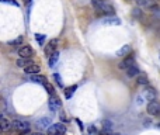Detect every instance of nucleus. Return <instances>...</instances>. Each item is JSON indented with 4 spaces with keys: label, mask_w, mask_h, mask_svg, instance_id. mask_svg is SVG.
Here are the masks:
<instances>
[{
    "label": "nucleus",
    "mask_w": 160,
    "mask_h": 135,
    "mask_svg": "<svg viewBox=\"0 0 160 135\" xmlns=\"http://www.w3.org/2000/svg\"><path fill=\"white\" fill-rule=\"evenodd\" d=\"M156 6H157V1L156 0H148V3H146V9H149V10H152V9H155Z\"/></svg>",
    "instance_id": "obj_24"
},
{
    "label": "nucleus",
    "mask_w": 160,
    "mask_h": 135,
    "mask_svg": "<svg viewBox=\"0 0 160 135\" xmlns=\"http://www.w3.org/2000/svg\"><path fill=\"white\" fill-rule=\"evenodd\" d=\"M76 89H77V86H70V87H68V89H66V90H65V96H66V99H70L72 97V94H73V93H75V90Z\"/></svg>",
    "instance_id": "obj_21"
},
{
    "label": "nucleus",
    "mask_w": 160,
    "mask_h": 135,
    "mask_svg": "<svg viewBox=\"0 0 160 135\" xmlns=\"http://www.w3.org/2000/svg\"><path fill=\"white\" fill-rule=\"evenodd\" d=\"M101 24L104 26H119L121 24V20L118 17H114V16H107V17H103L100 20Z\"/></svg>",
    "instance_id": "obj_6"
},
{
    "label": "nucleus",
    "mask_w": 160,
    "mask_h": 135,
    "mask_svg": "<svg viewBox=\"0 0 160 135\" xmlns=\"http://www.w3.org/2000/svg\"><path fill=\"white\" fill-rule=\"evenodd\" d=\"M129 52H131V45H124L117 51V56H128Z\"/></svg>",
    "instance_id": "obj_17"
},
{
    "label": "nucleus",
    "mask_w": 160,
    "mask_h": 135,
    "mask_svg": "<svg viewBox=\"0 0 160 135\" xmlns=\"http://www.w3.org/2000/svg\"><path fill=\"white\" fill-rule=\"evenodd\" d=\"M35 38H37V41L39 42V45H44V42H45V35L44 34H35Z\"/></svg>",
    "instance_id": "obj_25"
},
{
    "label": "nucleus",
    "mask_w": 160,
    "mask_h": 135,
    "mask_svg": "<svg viewBox=\"0 0 160 135\" xmlns=\"http://www.w3.org/2000/svg\"><path fill=\"white\" fill-rule=\"evenodd\" d=\"M32 65V61L31 58H20L17 61V66L18 68H28V66Z\"/></svg>",
    "instance_id": "obj_13"
},
{
    "label": "nucleus",
    "mask_w": 160,
    "mask_h": 135,
    "mask_svg": "<svg viewBox=\"0 0 160 135\" xmlns=\"http://www.w3.org/2000/svg\"><path fill=\"white\" fill-rule=\"evenodd\" d=\"M18 55L21 58H31L32 55H34V49L30 45H24V47H21V48L18 49Z\"/></svg>",
    "instance_id": "obj_8"
},
{
    "label": "nucleus",
    "mask_w": 160,
    "mask_h": 135,
    "mask_svg": "<svg viewBox=\"0 0 160 135\" xmlns=\"http://www.w3.org/2000/svg\"><path fill=\"white\" fill-rule=\"evenodd\" d=\"M24 1H27V3H28V1H31V0H24Z\"/></svg>",
    "instance_id": "obj_35"
},
{
    "label": "nucleus",
    "mask_w": 160,
    "mask_h": 135,
    "mask_svg": "<svg viewBox=\"0 0 160 135\" xmlns=\"http://www.w3.org/2000/svg\"><path fill=\"white\" fill-rule=\"evenodd\" d=\"M0 123H1V130H3V131H9L11 128V121H9V118L4 117V115H1Z\"/></svg>",
    "instance_id": "obj_18"
},
{
    "label": "nucleus",
    "mask_w": 160,
    "mask_h": 135,
    "mask_svg": "<svg viewBox=\"0 0 160 135\" xmlns=\"http://www.w3.org/2000/svg\"><path fill=\"white\" fill-rule=\"evenodd\" d=\"M60 118L63 120V121H65V120H66V117H65V114H63V113H60Z\"/></svg>",
    "instance_id": "obj_33"
},
{
    "label": "nucleus",
    "mask_w": 160,
    "mask_h": 135,
    "mask_svg": "<svg viewBox=\"0 0 160 135\" xmlns=\"http://www.w3.org/2000/svg\"><path fill=\"white\" fill-rule=\"evenodd\" d=\"M127 75H128L129 77H138V76L140 75L139 68L136 65H133V66H131V68H128V69H127Z\"/></svg>",
    "instance_id": "obj_14"
},
{
    "label": "nucleus",
    "mask_w": 160,
    "mask_h": 135,
    "mask_svg": "<svg viewBox=\"0 0 160 135\" xmlns=\"http://www.w3.org/2000/svg\"><path fill=\"white\" fill-rule=\"evenodd\" d=\"M58 61H59V52L56 51V52H55V54H53L52 56H49V58H48L49 68H55V65L58 63Z\"/></svg>",
    "instance_id": "obj_19"
},
{
    "label": "nucleus",
    "mask_w": 160,
    "mask_h": 135,
    "mask_svg": "<svg viewBox=\"0 0 160 135\" xmlns=\"http://www.w3.org/2000/svg\"><path fill=\"white\" fill-rule=\"evenodd\" d=\"M56 48H58V39L53 38V39H51V41L45 45V55H47L48 58L52 56V55L56 52Z\"/></svg>",
    "instance_id": "obj_4"
},
{
    "label": "nucleus",
    "mask_w": 160,
    "mask_h": 135,
    "mask_svg": "<svg viewBox=\"0 0 160 135\" xmlns=\"http://www.w3.org/2000/svg\"><path fill=\"white\" fill-rule=\"evenodd\" d=\"M135 65V56H133V55H128V56H127V58H125V59L122 61V62H119V65H118V68H119V69H128V68H131V66H133Z\"/></svg>",
    "instance_id": "obj_7"
},
{
    "label": "nucleus",
    "mask_w": 160,
    "mask_h": 135,
    "mask_svg": "<svg viewBox=\"0 0 160 135\" xmlns=\"http://www.w3.org/2000/svg\"><path fill=\"white\" fill-rule=\"evenodd\" d=\"M32 135H45V134H42V132H34Z\"/></svg>",
    "instance_id": "obj_34"
},
{
    "label": "nucleus",
    "mask_w": 160,
    "mask_h": 135,
    "mask_svg": "<svg viewBox=\"0 0 160 135\" xmlns=\"http://www.w3.org/2000/svg\"><path fill=\"white\" fill-rule=\"evenodd\" d=\"M142 97L146 100V101H155L156 100V90L153 89V87L150 86H146L145 87V90L142 92Z\"/></svg>",
    "instance_id": "obj_3"
},
{
    "label": "nucleus",
    "mask_w": 160,
    "mask_h": 135,
    "mask_svg": "<svg viewBox=\"0 0 160 135\" xmlns=\"http://www.w3.org/2000/svg\"><path fill=\"white\" fill-rule=\"evenodd\" d=\"M13 47V48H17V47H20V45H23V37H18L16 38L14 41H11V42H9Z\"/></svg>",
    "instance_id": "obj_22"
},
{
    "label": "nucleus",
    "mask_w": 160,
    "mask_h": 135,
    "mask_svg": "<svg viewBox=\"0 0 160 135\" xmlns=\"http://www.w3.org/2000/svg\"><path fill=\"white\" fill-rule=\"evenodd\" d=\"M11 130L20 132L21 135L28 134L30 132V123L21 121V120H14V121H11Z\"/></svg>",
    "instance_id": "obj_1"
},
{
    "label": "nucleus",
    "mask_w": 160,
    "mask_h": 135,
    "mask_svg": "<svg viewBox=\"0 0 160 135\" xmlns=\"http://www.w3.org/2000/svg\"><path fill=\"white\" fill-rule=\"evenodd\" d=\"M37 128L38 130H41V131H48L49 130V127L52 125V120L49 118V117H42V118H39L37 121Z\"/></svg>",
    "instance_id": "obj_5"
},
{
    "label": "nucleus",
    "mask_w": 160,
    "mask_h": 135,
    "mask_svg": "<svg viewBox=\"0 0 160 135\" xmlns=\"http://www.w3.org/2000/svg\"><path fill=\"white\" fill-rule=\"evenodd\" d=\"M3 3H9V4H13V6H16V7H18V3L17 1H14V0H1Z\"/></svg>",
    "instance_id": "obj_30"
},
{
    "label": "nucleus",
    "mask_w": 160,
    "mask_h": 135,
    "mask_svg": "<svg viewBox=\"0 0 160 135\" xmlns=\"http://www.w3.org/2000/svg\"><path fill=\"white\" fill-rule=\"evenodd\" d=\"M53 79L56 80V83H58V86H59V87H63V83H62L60 75H58V73H53Z\"/></svg>",
    "instance_id": "obj_27"
},
{
    "label": "nucleus",
    "mask_w": 160,
    "mask_h": 135,
    "mask_svg": "<svg viewBox=\"0 0 160 135\" xmlns=\"http://www.w3.org/2000/svg\"><path fill=\"white\" fill-rule=\"evenodd\" d=\"M66 134V127L63 123H56L49 127V130L47 131V135H65Z\"/></svg>",
    "instance_id": "obj_2"
},
{
    "label": "nucleus",
    "mask_w": 160,
    "mask_h": 135,
    "mask_svg": "<svg viewBox=\"0 0 160 135\" xmlns=\"http://www.w3.org/2000/svg\"><path fill=\"white\" fill-rule=\"evenodd\" d=\"M159 55H160V52H159ZM159 58H160V56H159Z\"/></svg>",
    "instance_id": "obj_37"
},
{
    "label": "nucleus",
    "mask_w": 160,
    "mask_h": 135,
    "mask_svg": "<svg viewBox=\"0 0 160 135\" xmlns=\"http://www.w3.org/2000/svg\"><path fill=\"white\" fill-rule=\"evenodd\" d=\"M148 113L150 114V115H156V114L160 113V104L157 101H150L149 104H148Z\"/></svg>",
    "instance_id": "obj_10"
},
{
    "label": "nucleus",
    "mask_w": 160,
    "mask_h": 135,
    "mask_svg": "<svg viewBox=\"0 0 160 135\" xmlns=\"http://www.w3.org/2000/svg\"><path fill=\"white\" fill-rule=\"evenodd\" d=\"M30 80L35 82V83H39V85H45L47 83V77L45 76H39V75H31L30 76Z\"/></svg>",
    "instance_id": "obj_15"
},
{
    "label": "nucleus",
    "mask_w": 160,
    "mask_h": 135,
    "mask_svg": "<svg viewBox=\"0 0 160 135\" xmlns=\"http://www.w3.org/2000/svg\"><path fill=\"white\" fill-rule=\"evenodd\" d=\"M76 124H77V125L80 127V130H83V128H84V127H83V123H81V121H80L79 118H76Z\"/></svg>",
    "instance_id": "obj_31"
},
{
    "label": "nucleus",
    "mask_w": 160,
    "mask_h": 135,
    "mask_svg": "<svg viewBox=\"0 0 160 135\" xmlns=\"http://www.w3.org/2000/svg\"><path fill=\"white\" fill-rule=\"evenodd\" d=\"M89 132H91V134H94V132H96V128H94L93 125H91V127H89Z\"/></svg>",
    "instance_id": "obj_32"
},
{
    "label": "nucleus",
    "mask_w": 160,
    "mask_h": 135,
    "mask_svg": "<svg viewBox=\"0 0 160 135\" xmlns=\"http://www.w3.org/2000/svg\"><path fill=\"white\" fill-rule=\"evenodd\" d=\"M135 3H136L139 7H145L146 3H148V0H135Z\"/></svg>",
    "instance_id": "obj_29"
},
{
    "label": "nucleus",
    "mask_w": 160,
    "mask_h": 135,
    "mask_svg": "<svg viewBox=\"0 0 160 135\" xmlns=\"http://www.w3.org/2000/svg\"><path fill=\"white\" fill-rule=\"evenodd\" d=\"M150 11L153 13V16H155L156 18H160V7H159V6H156L155 9H152Z\"/></svg>",
    "instance_id": "obj_28"
},
{
    "label": "nucleus",
    "mask_w": 160,
    "mask_h": 135,
    "mask_svg": "<svg viewBox=\"0 0 160 135\" xmlns=\"http://www.w3.org/2000/svg\"><path fill=\"white\" fill-rule=\"evenodd\" d=\"M44 87H45V90L48 92V94H51V96H53V93H55V87L49 83V82H47L45 85H44Z\"/></svg>",
    "instance_id": "obj_23"
},
{
    "label": "nucleus",
    "mask_w": 160,
    "mask_h": 135,
    "mask_svg": "<svg viewBox=\"0 0 160 135\" xmlns=\"http://www.w3.org/2000/svg\"><path fill=\"white\" fill-rule=\"evenodd\" d=\"M49 110L52 111V113H56V110H58L59 107H60V100H59V97H55V96H51L49 97Z\"/></svg>",
    "instance_id": "obj_9"
},
{
    "label": "nucleus",
    "mask_w": 160,
    "mask_h": 135,
    "mask_svg": "<svg viewBox=\"0 0 160 135\" xmlns=\"http://www.w3.org/2000/svg\"><path fill=\"white\" fill-rule=\"evenodd\" d=\"M39 70H41V68L38 65H35V63H32V65L28 66V68H24V72H25L27 75H38Z\"/></svg>",
    "instance_id": "obj_12"
},
{
    "label": "nucleus",
    "mask_w": 160,
    "mask_h": 135,
    "mask_svg": "<svg viewBox=\"0 0 160 135\" xmlns=\"http://www.w3.org/2000/svg\"><path fill=\"white\" fill-rule=\"evenodd\" d=\"M101 128H103L104 132L111 134L112 128H114V124H112V121H110V120H103V121H101Z\"/></svg>",
    "instance_id": "obj_11"
},
{
    "label": "nucleus",
    "mask_w": 160,
    "mask_h": 135,
    "mask_svg": "<svg viewBox=\"0 0 160 135\" xmlns=\"http://www.w3.org/2000/svg\"><path fill=\"white\" fill-rule=\"evenodd\" d=\"M91 4L94 6V9H96L97 11H101L103 14V9H104V6L107 4L104 0H91Z\"/></svg>",
    "instance_id": "obj_16"
},
{
    "label": "nucleus",
    "mask_w": 160,
    "mask_h": 135,
    "mask_svg": "<svg viewBox=\"0 0 160 135\" xmlns=\"http://www.w3.org/2000/svg\"><path fill=\"white\" fill-rule=\"evenodd\" d=\"M136 83L138 85H140V86H148L149 85V79H148V76L146 75H139L138 77H136Z\"/></svg>",
    "instance_id": "obj_20"
},
{
    "label": "nucleus",
    "mask_w": 160,
    "mask_h": 135,
    "mask_svg": "<svg viewBox=\"0 0 160 135\" xmlns=\"http://www.w3.org/2000/svg\"><path fill=\"white\" fill-rule=\"evenodd\" d=\"M132 16L136 17V18H140V17H142V11H140L139 7H136V9H133L132 10Z\"/></svg>",
    "instance_id": "obj_26"
},
{
    "label": "nucleus",
    "mask_w": 160,
    "mask_h": 135,
    "mask_svg": "<svg viewBox=\"0 0 160 135\" xmlns=\"http://www.w3.org/2000/svg\"><path fill=\"white\" fill-rule=\"evenodd\" d=\"M114 135H121V134H114Z\"/></svg>",
    "instance_id": "obj_36"
}]
</instances>
